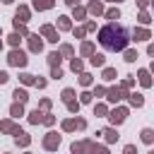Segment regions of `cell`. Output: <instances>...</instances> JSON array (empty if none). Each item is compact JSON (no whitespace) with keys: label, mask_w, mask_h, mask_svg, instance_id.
Listing matches in <instances>:
<instances>
[{"label":"cell","mask_w":154,"mask_h":154,"mask_svg":"<svg viewBox=\"0 0 154 154\" xmlns=\"http://www.w3.org/2000/svg\"><path fill=\"white\" fill-rule=\"evenodd\" d=\"M10 116H12V118H19V116H24V103H17V101H14V103L10 106Z\"/></svg>","instance_id":"obj_19"},{"label":"cell","mask_w":154,"mask_h":154,"mask_svg":"<svg viewBox=\"0 0 154 154\" xmlns=\"http://www.w3.org/2000/svg\"><path fill=\"white\" fill-rule=\"evenodd\" d=\"M101 135H103V140L111 144V142H118V132H116V128H106V130H101Z\"/></svg>","instance_id":"obj_13"},{"label":"cell","mask_w":154,"mask_h":154,"mask_svg":"<svg viewBox=\"0 0 154 154\" xmlns=\"http://www.w3.org/2000/svg\"><path fill=\"white\" fill-rule=\"evenodd\" d=\"M41 123H43V125H53V123H55V116H51V113H46Z\"/></svg>","instance_id":"obj_45"},{"label":"cell","mask_w":154,"mask_h":154,"mask_svg":"<svg viewBox=\"0 0 154 154\" xmlns=\"http://www.w3.org/2000/svg\"><path fill=\"white\" fill-rule=\"evenodd\" d=\"M123 96H128V89H123V87H111V89H106V99H108L111 103H118Z\"/></svg>","instance_id":"obj_5"},{"label":"cell","mask_w":154,"mask_h":154,"mask_svg":"<svg viewBox=\"0 0 154 154\" xmlns=\"http://www.w3.org/2000/svg\"><path fill=\"white\" fill-rule=\"evenodd\" d=\"M123 154H137V147H135V144H125Z\"/></svg>","instance_id":"obj_46"},{"label":"cell","mask_w":154,"mask_h":154,"mask_svg":"<svg viewBox=\"0 0 154 154\" xmlns=\"http://www.w3.org/2000/svg\"><path fill=\"white\" fill-rule=\"evenodd\" d=\"M0 130H2V132H12V135H19V132H22L12 120H2V123H0Z\"/></svg>","instance_id":"obj_12"},{"label":"cell","mask_w":154,"mask_h":154,"mask_svg":"<svg viewBox=\"0 0 154 154\" xmlns=\"http://www.w3.org/2000/svg\"><path fill=\"white\" fill-rule=\"evenodd\" d=\"M72 17L79 22V19H84V17H87V10H84V7H79V5H75V7H72Z\"/></svg>","instance_id":"obj_28"},{"label":"cell","mask_w":154,"mask_h":154,"mask_svg":"<svg viewBox=\"0 0 154 154\" xmlns=\"http://www.w3.org/2000/svg\"><path fill=\"white\" fill-rule=\"evenodd\" d=\"M149 22H152L149 12H147V10H142V12H140V24H149Z\"/></svg>","instance_id":"obj_40"},{"label":"cell","mask_w":154,"mask_h":154,"mask_svg":"<svg viewBox=\"0 0 154 154\" xmlns=\"http://www.w3.org/2000/svg\"><path fill=\"white\" fill-rule=\"evenodd\" d=\"M103 94H106V87H96V89H94V94H91V96H103Z\"/></svg>","instance_id":"obj_48"},{"label":"cell","mask_w":154,"mask_h":154,"mask_svg":"<svg viewBox=\"0 0 154 154\" xmlns=\"http://www.w3.org/2000/svg\"><path fill=\"white\" fill-rule=\"evenodd\" d=\"M128 118V108L125 106H118V108H113L111 113H108V120H111V128H116V125H120L123 120Z\"/></svg>","instance_id":"obj_3"},{"label":"cell","mask_w":154,"mask_h":154,"mask_svg":"<svg viewBox=\"0 0 154 154\" xmlns=\"http://www.w3.org/2000/svg\"><path fill=\"white\" fill-rule=\"evenodd\" d=\"M89 154H108V149H106V147H101V144H96V142H94V144H91V149H89Z\"/></svg>","instance_id":"obj_36"},{"label":"cell","mask_w":154,"mask_h":154,"mask_svg":"<svg viewBox=\"0 0 154 154\" xmlns=\"http://www.w3.org/2000/svg\"><path fill=\"white\" fill-rule=\"evenodd\" d=\"M137 5H140V10H147L149 7V0H137Z\"/></svg>","instance_id":"obj_53"},{"label":"cell","mask_w":154,"mask_h":154,"mask_svg":"<svg viewBox=\"0 0 154 154\" xmlns=\"http://www.w3.org/2000/svg\"><path fill=\"white\" fill-rule=\"evenodd\" d=\"M70 67H72V72H82V70H84V63H82L79 58H72V63H70Z\"/></svg>","instance_id":"obj_32"},{"label":"cell","mask_w":154,"mask_h":154,"mask_svg":"<svg viewBox=\"0 0 154 154\" xmlns=\"http://www.w3.org/2000/svg\"><path fill=\"white\" fill-rule=\"evenodd\" d=\"M26 38H29V48H31V53H41V51H43V41H41L38 34H29Z\"/></svg>","instance_id":"obj_8"},{"label":"cell","mask_w":154,"mask_h":154,"mask_svg":"<svg viewBox=\"0 0 154 154\" xmlns=\"http://www.w3.org/2000/svg\"><path fill=\"white\" fill-rule=\"evenodd\" d=\"M128 41H130V34L123 24H116V22H108L101 31H99V43L106 48V51H125L128 48Z\"/></svg>","instance_id":"obj_1"},{"label":"cell","mask_w":154,"mask_h":154,"mask_svg":"<svg viewBox=\"0 0 154 154\" xmlns=\"http://www.w3.org/2000/svg\"><path fill=\"white\" fill-rule=\"evenodd\" d=\"M63 130H65V132L77 130V118H67V120H63Z\"/></svg>","instance_id":"obj_27"},{"label":"cell","mask_w":154,"mask_h":154,"mask_svg":"<svg viewBox=\"0 0 154 154\" xmlns=\"http://www.w3.org/2000/svg\"><path fill=\"white\" fill-rule=\"evenodd\" d=\"M19 79H22V84H34L36 79H34V75H29V72H22L19 75Z\"/></svg>","instance_id":"obj_37"},{"label":"cell","mask_w":154,"mask_h":154,"mask_svg":"<svg viewBox=\"0 0 154 154\" xmlns=\"http://www.w3.org/2000/svg\"><path fill=\"white\" fill-rule=\"evenodd\" d=\"M106 82H113L116 77H118V72H116V67H103V75H101Z\"/></svg>","instance_id":"obj_26"},{"label":"cell","mask_w":154,"mask_h":154,"mask_svg":"<svg viewBox=\"0 0 154 154\" xmlns=\"http://www.w3.org/2000/svg\"><path fill=\"white\" fill-rule=\"evenodd\" d=\"M72 34H75V38H84V34H87V31H84V26H75V29H72Z\"/></svg>","instance_id":"obj_42"},{"label":"cell","mask_w":154,"mask_h":154,"mask_svg":"<svg viewBox=\"0 0 154 154\" xmlns=\"http://www.w3.org/2000/svg\"><path fill=\"white\" fill-rule=\"evenodd\" d=\"M60 60H63V58H60V53H58V51L48 53V65H51V67H60Z\"/></svg>","instance_id":"obj_21"},{"label":"cell","mask_w":154,"mask_h":154,"mask_svg":"<svg viewBox=\"0 0 154 154\" xmlns=\"http://www.w3.org/2000/svg\"><path fill=\"white\" fill-rule=\"evenodd\" d=\"M55 5V0H34V7L36 10H51Z\"/></svg>","instance_id":"obj_24"},{"label":"cell","mask_w":154,"mask_h":154,"mask_svg":"<svg viewBox=\"0 0 154 154\" xmlns=\"http://www.w3.org/2000/svg\"><path fill=\"white\" fill-rule=\"evenodd\" d=\"M96 29V22H87V26H84V31H94Z\"/></svg>","instance_id":"obj_51"},{"label":"cell","mask_w":154,"mask_h":154,"mask_svg":"<svg viewBox=\"0 0 154 154\" xmlns=\"http://www.w3.org/2000/svg\"><path fill=\"white\" fill-rule=\"evenodd\" d=\"M41 108L48 111V108H51V101H48V99H41Z\"/></svg>","instance_id":"obj_52"},{"label":"cell","mask_w":154,"mask_h":154,"mask_svg":"<svg viewBox=\"0 0 154 154\" xmlns=\"http://www.w3.org/2000/svg\"><path fill=\"white\" fill-rule=\"evenodd\" d=\"M60 99H63L65 103H67V101H72V99H75V89H70V87H67V89H63V94H60Z\"/></svg>","instance_id":"obj_33"},{"label":"cell","mask_w":154,"mask_h":154,"mask_svg":"<svg viewBox=\"0 0 154 154\" xmlns=\"http://www.w3.org/2000/svg\"><path fill=\"white\" fill-rule=\"evenodd\" d=\"M137 79L142 87H152V77H149V70H140L137 72Z\"/></svg>","instance_id":"obj_16"},{"label":"cell","mask_w":154,"mask_h":154,"mask_svg":"<svg viewBox=\"0 0 154 154\" xmlns=\"http://www.w3.org/2000/svg\"><path fill=\"white\" fill-rule=\"evenodd\" d=\"M87 12L94 14V17H99V14H103V5H101L99 0H91V2L87 5Z\"/></svg>","instance_id":"obj_11"},{"label":"cell","mask_w":154,"mask_h":154,"mask_svg":"<svg viewBox=\"0 0 154 154\" xmlns=\"http://www.w3.org/2000/svg\"><path fill=\"white\" fill-rule=\"evenodd\" d=\"M7 79H10V75H7V72H5V70H0V84H5V82H7Z\"/></svg>","instance_id":"obj_50"},{"label":"cell","mask_w":154,"mask_h":154,"mask_svg":"<svg viewBox=\"0 0 154 154\" xmlns=\"http://www.w3.org/2000/svg\"><path fill=\"white\" fill-rule=\"evenodd\" d=\"M87 128V120L84 118H77V130H84Z\"/></svg>","instance_id":"obj_49"},{"label":"cell","mask_w":154,"mask_h":154,"mask_svg":"<svg viewBox=\"0 0 154 154\" xmlns=\"http://www.w3.org/2000/svg\"><path fill=\"white\" fill-rule=\"evenodd\" d=\"M7 41H10V46H14V48H17V46H19V34H10V36H7Z\"/></svg>","instance_id":"obj_43"},{"label":"cell","mask_w":154,"mask_h":154,"mask_svg":"<svg viewBox=\"0 0 154 154\" xmlns=\"http://www.w3.org/2000/svg\"><path fill=\"white\" fill-rule=\"evenodd\" d=\"M79 84H82V87H89V84H91V75H89V72H79Z\"/></svg>","instance_id":"obj_35"},{"label":"cell","mask_w":154,"mask_h":154,"mask_svg":"<svg viewBox=\"0 0 154 154\" xmlns=\"http://www.w3.org/2000/svg\"><path fill=\"white\" fill-rule=\"evenodd\" d=\"M34 84H36V87H38V89H43V87H46V79H43V77H41V79H36V82H34Z\"/></svg>","instance_id":"obj_54"},{"label":"cell","mask_w":154,"mask_h":154,"mask_svg":"<svg viewBox=\"0 0 154 154\" xmlns=\"http://www.w3.org/2000/svg\"><path fill=\"white\" fill-rule=\"evenodd\" d=\"M79 106H82V103H79V101H75V99H72V101H67V111H70V113H77V111H79Z\"/></svg>","instance_id":"obj_39"},{"label":"cell","mask_w":154,"mask_h":154,"mask_svg":"<svg viewBox=\"0 0 154 154\" xmlns=\"http://www.w3.org/2000/svg\"><path fill=\"white\" fill-rule=\"evenodd\" d=\"M132 38H135V41H149V38H152V34H149V29L135 26V29H132Z\"/></svg>","instance_id":"obj_10"},{"label":"cell","mask_w":154,"mask_h":154,"mask_svg":"<svg viewBox=\"0 0 154 154\" xmlns=\"http://www.w3.org/2000/svg\"><path fill=\"white\" fill-rule=\"evenodd\" d=\"M14 142H17L19 147H29V142H31V137H29L26 132H19V135H14Z\"/></svg>","instance_id":"obj_23"},{"label":"cell","mask_w":154,"mask_h":154,"mask_svg":"<svg viewBox=\"0 0 154 154\" xmlns=\"http://www.w3.org/2000/svg\"><path fill=\"white\" fill-rule=\"evenodd\" d=\"M113 2H120V0H113Z\"/></svg>","instance_id":"obj_58"},{"label":"cell","mask_w":154,"mask_h":154,"mask_svg":"<svg viewBox=\"0 0 154 154\" xmlns=\"http://www.w3.org/2000/svg\"><path fill=\"white\" fill-rule=\"evenodd\" d=\"M14 34H19V36H29V29H26V24H19V22H14Z\"/></svg>","instance_id":"obj_34"},{"label":"cell","mask_w":154,"mask_h":154,"mask_svg":"<svg viewBox=\"0 0 154 154\" xmlns=\"http://www.w3.org/2000/svg\"><path fill=\"white\" fill-rule=\"evenodd\" d=\"M12 96H14V101H17V103H26V101H29V94H26V89H19V87L12 91Z\"/></svg>","instance_id":"obj_15"},{"label":"cell","mask_w":154,"mask_h":154,"mask_svg":"<svg viewBox=\"0 0 154 154\" xmlns=\"http://www.w3.org/2000/svg\"><path fill=\"white\" fill-rule=\"evenodd\" d=\"M38 36H46L51 43H58V31H55V26H53V24H43Z\"/></svg>","instance_id":"obj_7"},{"label":"cell","mask_w":154,"mask_h":154,"mask_svg":"<svg viewBox=\"0 0 154 154\" xmlns=\"http://www.w3.org/2000/svg\"><path fill=\"white\" fill-rule=\"evenodd\" d=\"M51 77H53V79H60V77H63V70H60V67H51Z\"/></svg>","instance_id":"obj_44"},{"label":"cell","mask_w":154,"mask_h":154,"mask_svg":"<svg viewBox=\"0 0 154 154\" xmlns=\"http://www.w3.org/2000/svg\"><path fill=\"white\" fill-rule=\"evenodd\" d=\"M132 84H135V79H132V77H128V79H123V84H120V87H123V89H130Z\"/></svg>","instance_id":"obj_47"},{"label":"cell","mask_w":154,"mask_h":154,"mask_svg":"<svg viewBox=\"0 0 154 154\" xmlns=\"http://www.w3.org/2000/svg\"><path fill=\"white\" fill-rule=\"evenodd\" d=\"M89 63H91L94 67H103V65H106V55H103V53H94V55H89Z\"/></svg>","instance_id":"obj_14"},{"label":"cell","mask_w":154,"mask_h":154,"mask_svg":"<svg viewBox=\"0 0 154 154\" xmlns=\"http://www.w3.org/2000/svg\"><path fill=\"white\" fill-rule=\"evenodd\" d=\"M106 113H108L106 103H96V106H94V116H106Z\"/></svg>","instance_id":"obj_38"},{"label":"cell","mask_w":154,"mask_h":154,"mask_svg":"<svg viewBox=\"0 0 154 154\" xmlns=\"http://www.w3.org/2000/svg\"><path fill=\"white\" fill-rule=\"evenodd\" d=\"M58 29L60 31H67V29H72V22H70V17H58Z\"/></svg>","instance_id":"obj_20"},{"label":"cell","mask_w":154,"mask_h":154,"mask_svg":"<svg viewBox=\"0 0 154 154\" xmlns=\"http://www.w3.org/2000/svg\"><path fill=\"white\" fill-rule=\"evenodd\" d=\"M0 48H2V41H0Z\"/></svg>","instance_id":"obj_57"},{"label":"cell","mask_w":154,"mask_h":154,"mask_svg":"<svg viewBox=\"0 0 154 154\" xmlns=\"http://www.w3.org/2000/svg\"><path fill=\"white\" fill-rule=\"evenodd\" d=\"M29 17H31V10H29L26 5H19L17 14H14V22H19V24H26V22H29Z\"/></svg>","instance_id":"obj_9"},{"label":"cell","mask_w":154,"mask_h":154,"mask_svg":"<svg viewBox=\"0 0 154 154\" xmlns=\"http://www.w3.org/2000/svg\"><path fill=\"white\" fill-rule=\"evenodd\" d=\"M60 147V135L58 132H46V137H43V149H48V152H55Z\"/></svg>","instance_id":"obj_4"},{"label":"cell","mask_w":154,"mask_h":154,"mask_svg":"<svg viewBox=\"0 0 154 154\" xmlns=\"http://www.w3.org/2000/svg\"><path fill=\"white\" fill-rule=\"evenodd\" d=\"M79 53L89 58V55H94V53H96V48H94V43H91V41H84V43H82V48H79Z\"/></svg>","instance_id":"obj_18"},{"label":"cell","mask_w":154,"mask_h":154,"mask_svg":"<svg viewBox=\"0 0 154 154\" xmlns=\"http://www.w3.org/2000/svg\"><path fill=\"white\" fill-rule=\"evenodd\" d=\"M43 116H46V113H43L41 108H36V111H31V113H29V123H31V125H38V123L43 120Z\"/></svg>","instance_id":"obj_17"},{"label":"cell","mask_w":154,"mask_h":154,"mask_svg":"<svg viewBox=\"0 0 154 154\" xmlns=\"http://www.w3.org/2000/svg\"><path fill=\"white\" fill-rule=\"evenodd\" d=\"M91 144H94V140H82V142H72L70 152H72V154H87V152L91 149Z\"/></svg>","instance_id":"obj_6"},{"label":"cell","mask_w":154,"mask_h":154,"mask_svg":"<svg viewBox=\"0 0 154 154\" xmlns=\"http://www.w3.org/2000/svg\"><path fill=\"white\" fill-rule=\"evenodd\" d=\"M142 142H147V144L154 142V130H152V128H144V130H142Z\"/></svg>","instance_id":"obj_29"},{"label":"cell","mask_w":154,"mask_h":154,"mask_svg":"<svg viewBox=\"0 0 154 154\" xmlns=\"http://www.w3.org/2000/svg\"><path fill=\"white\" fill-rule=\"evenodd\" d=\"M79 103H91V91H82L79 94Z\"/></svg>","instance_id":"obj_41"},{"label":"cell","mask_w":154,"mask_h":154,"mask_svg":"<svg viewBox=\"0 0 154 154\" xmlns=\"http://www.w3.org/2000/svg\"><path fill=\"white\" fill-rule=\"evenodd\" d=\"M7 63H10L12 67H24V65L29 63V58H26V53H24V51L12 48V51H10V55H7Z\"/></svg>","instance_id":"obj_2"},{"label":"cell","mask_w":154,"mask_h":154,"mask_svg":"<svg viewBox=\"0 0 154 154\" xmlns=\"http://www.w3.org/2000/svg\"><path fill=\"white\" fill-rule=\"evenodd\" d=\"M2 2H12V0H2Z\"/></svg>","instance_id":"obj_56"},{"label":"cell","mask_w":154,"mask_h":154,"mask_svg":"<svg viewBox=\"0 0 154 154\" xmlns=\"http://www.w3.org/2000/svg\"><path fill=\"white\" fill-rule=\"evenodd\" d=\"M106 19H120V10L118 7H111V10H103Z\"/></svg>","instance_id":"obj_30"},{"label":"cell","mask_w":154,"mask_h":154,"mask_svg":"<svg viewBox=\"0 0 154 154\" xmlns=\"http://www.w3.org/2000/svg\"><path fill=\"white\" fill-rule=\"evenodd\" d=\"M123 60H125V63H135V60H137V51L125 48V51H123Z\"/></svg>","instance_id":"obj_25"},{"label":"cell","mask_w":154,"mask_h":154,"mask_svg":"<svg viewBox=\"0 0 154 154\" xmlns=\"http://www.w3.org/2000/svg\"><path fill=\"white\" fill-rule=\"evenodd\" d=\"M128 99H130V106H135V108L144 106V99H142V94H128Z\"/></svg>","instance_id":"obj_22"},{"label":"cell","mask_w":154,"mask_h":154,"mask_svg":"<svg viewBox=\"0 0 154 154\" xmlns=\"http://www.w3.org/2000/svg\"><path fill=\"white\" fill-rule=\"evenodd\" d=\"M65 2H67L70 7H75V5H77V0H65Z\"/></svg>","instance_id":"obj_55"},{"label":"cell","mask_w":154,"mask_h":154,"mask_svg":"<svg viewBox=\"0 0 154 154\" xmlns=\"http://www.w3.org/2000/svg\"><path fill=\"white\" fill-rule=\"evenodd\" d=\"M58 53H60V58H70V55H72V46H70V43H63Z\"/></svg>","instance_id":"obj_31"}]
</instances>
